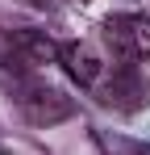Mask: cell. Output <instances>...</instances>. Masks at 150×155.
Listing matches in <instances>:
<instances>
[{
  "mask_svg": "<svg viewBox=\"0 0 150 155\" xmlns=\"http://www.w3.org/2000/svg\"><path fill=\"white\" fill-rule=\"evenodd\" d=\"M104 42L121 63H146L150 59V17L142 13H113L104 21Z\"/></svg>",
  "mask_w": 150,
  "mask_h": 155,
  "instance_id": "cell-1",
  "label": "cell"
},
{
  "mask_svg": "<svg viewBox=\"0 0 150 155\" xmlns=\"http://www.w3.org/2000/svg\"><path fill=\"white\" fill-rule=\"evenodd\" d=\"M58 63L67 67V76L79 84V88H100V80L108 76V63L104 54L92 46V42H67L58 51Z\"/></svg>",
  "mask_w": 150,
  "mask_h": 155,
  "instance_id": "cell-2",
  "label": "cell"
},
{
  "mask_svg": "<svg viewBox=\"0 0 150 155\" xmlns=\"http://www.w3.org/2000/svg\"><path fill=\"white\" fill-rule=\"evenodd\" d=\"M104 151L108 155H150V143H121V138H104Z\"/></svg>",
  "mask_w": 150,
  "mask_h": 155,
  "instance_id": "cell-3",
  "label": "cell"
},
{
  "mask_svg": "<svg viewBox=\"0 0 150 155\" xmlns=\"http://www.w3.org/2000/svg\"><path fill=\"white\" fill-rule=\"evenodd\" d=\"M33 4H50V0H33Z\"/></svg>",
  "mask_w": 150,
  "mask_h": 155,
  "instance_id": "cell-4",
  "label": "cell"
}]
</instances>
